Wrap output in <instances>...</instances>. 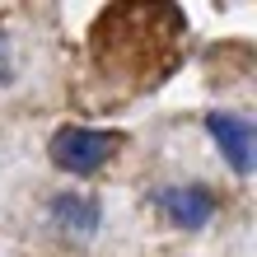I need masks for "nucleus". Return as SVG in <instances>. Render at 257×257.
<instances>
[{
  "label": "nucleus",
  "mask_w": 257,
  "mask_h": 257,
  "mask_svg": "<svg viewBox=\"0 0 257 257\" xmlns=\"http://www.w3.org/2000/svg\"><path fill=\"white\" fill-rule=\"evenodd\" d=\"M206 131L215 136V145L229 159V169L238 178H248L252 173V150H257V126L243 112H206Z\"/></svg>",
  "instance_id": "2"
},
{
  "label": "nucleus",
  "mask_w": 257,
  "mask_h": 257,
  "mask_svg": "<svg viewBox=\"0 0 257 257\" xmlns=\"http://www.w3.org/2000/svg\"><path fill=\"white\" fill-rule=\"evenodd\" d=\"M0 80H10V52H5V38H0Z\"/></svg>",
  "instance_id": "5"
},
{
  "label": "nucleus",
  "mask_w": 257,
  "mask_h": 257,
  "mask_svg": "<svg viewBox=\"0 0 257 257\" xmlns=\"http://www.w3.org/2000/svg\"><path fill=\"white\" fill-rule=\"evenodd\" d=\"M52 224H61L66 234L75 238H89L98 229V201L94 196H80V192H66L52 201Z\"/></svg>",
  "instance_id": "4"
},
{
  "label": "nucleus",
  "mask_w": 257,
  "mask_h": 257,
  "mask_svg": "<svg viewBox=\"0 0 257 257\" xmlns=\"http://www.w3.org/2000/svg\"><path fill=\"white\" fill-rule=\"evenodd\" d=\"M155 206L169 215V224H178V229H201V224H210V215H215V192L201 187V183H187V187H164L155 192Z\"/></svg>",
  "instance_id": "3"
},
{
  "label": "nucleus",
  "mask_w": 257,
  "mask_h": 257,
  "mask_svg": "<svg viewBox=\"0 0 257 257\" xmlns=\"http://www.w3.org/2000/svg\"><path fill=\"white\" fill-rule=\"evenodd\" d=\"M117 145H122V131H94V126H61L52 136V164L56 169H66L70 178H89L98 173L103 164L117 155Z\"/></svg>",
  "instance_id": "1"
}]
</instances>
